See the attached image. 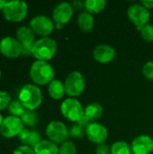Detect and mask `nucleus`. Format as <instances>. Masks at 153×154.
I'll return each instance as SVG.
<instances>
[{"instance_id":"a878e982","label":"nucleus","mask_w":153,"mask_h":154,"mask_svg":"<svg viewBox=\"0 0 153 154\" xmlns=\"http://www.w3.org/2000/svg\"><path fill=\"white\" fill-rule=\"evenodd\" d=\"M69 136H71L72 138L80 139V138H83L84 135L86 134V127L78 124H76L70 127V129L69 130Z\"/></svg>"},{"instance_id":"9d476101","label":"nucleus","mask_w":153,"mask_h":154,"mask_svg":"<svg viewBox=\"0 0 153 154\" xmlns=\"http://www.w3.org/2000/svg\"><path fill=\"white\" fill-rule=\"evenodd\" d=\"M16 40L22 45V54L29 56L32 54V46L35 42V35L31 27L21 26L16 31Z\"/></svg>"},{"instance_id":"2f4dec72","label":"nucleus","mask_w":153,"mask_h":154,"mask_svg":"<svg viewBox=\"0 0 153 154\" xmlns=\"http://www.w3.org/2000/svg\"><path fill=\"white\" fill-rule=\"evenodd\" d=\"M96 154H111L110 153V149L109 147L105 144H98L96 148Z\"/></svg>"},{"instance_id":"4468645a","label":"nucleus","mask_w":153,"mask_h":154,"mask_svg":"<svg viewBox=\"0 0 153 154\" xmlns=\"http://www.w3.org/2000/svg\"><path fill=\"white\" fill-rule=\"evenodd\" d=\"M86 134L90 142L98 145L105 143L106 140L107 139L108 133L104 125L94 122L90 123L86 127Z\"/></svg>"},{"instance_id":"5701e85b","label":"nucleus","mask_w":153,"mask_h":154,"mask_svg":"<svg viewBox=\"0 0 153 154\" xmlns=\"http://www.w3.org/2000/svg\"><path fill=\"white\" fill-rule=\"evenodd\" d=\"M131 152H132L131 146L126 142H123V141H119L113 143L110 148L111 154H131Z\"/></svg>"},{"instance_id":"1a4fd4ad","label":"nucleus","mask_w":153,"mask_h":154,"mask_svg":"<svg viewBox=\"0 0 153 154\" xmlns=\"http://www.w3.org/2000/svg\"><path fill=\"white\" fill-rule=\"evenodd\" d=\"M23 129V124L20 117L8 116L4 118L0 126V134L5 138H13L18 136Z\"/></svg>"},{"instance_id":"6e6552de","label":"nucleus","mask_w":153,"mask_h":154,"mask_svg":"<svg viewBox=\"0 0 153 154\" xmlns=\"http://www.w3.org/2000/svg\"><path fill=\"white\" fill-rule=\"evenodd\" d=\"M46 134L50 141L54 143H63L69 136L67 126L60 121H51L46 128Z\"/></svg>"},{"instance_id":"2eb2a0df","label":"nucleus","mask_w":153,"mask_h":154,"mask_svg":"<svg viewBox=\"0 0 153 154\" xmlns=\"http://www.w3.org/2000/svg\"><path fill=\"white\" fill-rule=\"evenodd\" d=\"M133 154H151L153 152V140L149 135L137 136L131 144Z\"/></svg>"},{"instance_id":"ddd939ff","label":"nucleus","mask_w":153,"mask_h":154,"mask_svg":"<svg viewBox=\"0 0 153 154\" xmlns=\"http://www.w3.org/2000/svg\"><path fill=\"white\" fill-rule=\"evenodd\" d=\"M0 51L9 59H16L22 54V45L16 39L7 36L0 42Z\"/></svg>"},{"instance_id":"7c9ffc66","label":"nucleus","mask_w":153,"mask_h":154,"mask_svg":"<svg viewBox=\"0 0 153 154\" xmlns=\"http://www.w3.org/2000/svg\"><path fill=\"white\" fill-rule=\"evenodd\" d=\"M13 154H35V152L32 148L27 145H21L14 150Z\"/></svg>"},{"instance_id":"c9c22d12","label":"nucleus","mask_w":153,"mask_h":154,"mask_svg":"<svg viewBox=\"0 0 153 154\" xmlns=\"http://www.w3.org/2000/svg\"><path fill=\"white\" fill-rule=\"evenodd\" d=\"M3 120H4V118H3L2 115L0 114V126H1V125H2V123H3Z\"/></svg>"},{"instance_id":"c85d7f7f","label":"nucleus","mask_w":153,"mask_h":154,"mask_svg":"<svg viewBox=\"0 0 153 154\" xmlns=\"http://www.w3.org/2000/svg\"><path fill=\"white\" fill-rule=\"evenodd\" d=\"M11 103V97L5 91H0V111L8 107Z\"/></svg>"},{"instance_id":"f3484780","label":"nucleus","mask_w":153,"mask_h":154,"mask_svg":"<svg viewBox=\"0 0 153 154\" xmlns=\"http://www.w3.org/2000/svg\"><path fill=\"white\" fill-rule=\"evenodd\" d=\"M18 138L23 145H27L32 149L41 142V136L37 131L25 128H23L19 134Z\"/></svg>"},{"instance_id":"f8f14e48","label":"nucleus","mask_w":153,"mask_h":154,"mask_svg":"<svg viewBox=\"0 0 153 154\" xmlns=\"http://www.w3.org/2000/svg\"><path fill=\"white\" fill-rule=\"evenodd\" d=\"M73 16V7L69 3L62 2L56 5L53 10L52 17L56 23V27L61 29L63 24L69 23Z\"/></svg>"},{"instance_id":"c756f323","label":"nucleus","mask_w":153,"mask_h":154,"mask_svg":"<svg viewBox=\"0 0 153 154\" xmlns=\"http://www.w3.org/2000/svg\"><path fill=\"white\" fill-rule=\"evenodd\" d=\"M142 74L147 79L153 80V61H148L144 64L142 68Z\"/></svg>"},{"instance_id":"bb28decb","label":"nucleus","mask_w":153,"mask_h":154,"mask_svg":"<svg viewBox=\"0 0 153 154\" xmlns=\"http://www.w3.org/2000/svg\"><path fill=\"white\" fill-rule=\"evenodd\" d=\"M76 152L77 150L74 143L69 141L63 143L59 148V154H76Z\"/></svg>"},{"instance_id":"cd10ccee","label":"nucleus","mask_w":153,"mask_h":154,"mask_svg":"<svg viewBox=\"0 0 153 154\" xmlns=\"http://www.w3.org/2000/svg\"><path fill=\"white\" fill-rule=\"evenodd\" d=\"M141 35L144 41L149 42H153V25L146 24L141 30Z\"/></svg>"},{"instance_id":"f03ea898","label":"nucleus","mask_w":153,"mask_h":154,"mask_svg":"<svg viewBox=\"0 0 153 154\" xmlns=\"http://www.w3.org/2000/svg\"><path fill=\"white\" fill-rule=\"evenodd\" d=\"M19 101L27 110L34 111L42 101V94L39 87L32 84L23 86L19 92Z\"/></svg>"},{"instance_id":"dca6fc26","label":"nucleus","mask_w":153,"mask_h":154,"mask_svg":"<svg viewBox=\"0 0 153 154\" xmlns=\"http://www.w3.org/2000/svg\"><path fill=\"white\" fill-rule=\"evenodd\" d=\"M93 57L100 63H108L115 59V51L113 47L106 44L98 45L93 51Z\"/></svg>"},{"instance_id":"b1692460","label":"nucleus","mask_w":153,"mask_h":154,"mask_svg":"<svg viewBox=\"0 0 153 154\" xmlns=\"http://www.w3.org/2000/svg\"><path fill=\"white\" fill-rule=\"evenodd\" d=\"M23 125L33 127L38 124V116L34 111L32 110H25L23 115L20 117Z\"/></svg>"},{"instance_id":"aec40b11","label":"nucleus","mask_w":153,"mask_h":154,"mask_svg":"<svg viewBox=\"0 0 153 154\" xmlns=\"http://www.w3.org/2000/svg\"><path fill=\"white\" fill-rule=\"evenodd\" d=\"M48 92L49 95L51 98L53 99H60L63 97L65 95V87L64 84L58 80V79H53L50 84L48 88Z\"/></svg>"},{"instance_id":"72a5a7b5","label":"nucleus","mask_w":153,"mask_h":154,"mask_svg":"<svg viewBox=\"0 0 153 154\" xmlns=\"http://www.w3.org/2000/svg\"><path fill=\"white\" fill-rule=\"evenodd\" d=\"M141 3L147 9H151V8H153V0H142Z\"/></svg>"},{"instance_id":"4be33fe9","label":"nucleus","mask_w":153,"mask_h":154,"mask_svg":"<svg viewBox=\"0 0 153 154\" xmlns=\"http://www.w3.org/2000/svg\"><path fill=\"white\" fill-rule=\"evenodd\" d=\"M106 2L105 0H86L85 8L89 14H97L103 11L106 7Z\"/></svg>"},{"instance_id":"423d86ee","label":"nucleus","mask_w":153,"mask_h":154,"mask_svg":"<svg viewBox=\"0 0 153 154\" xmlns=\"http://www.w3.org/2000/svg\"><path fill=\"white\" fill-rule=\"evenodd\" d=\"M84 110L80 102L72 97L65 99L60 106V111L63 116L68 120L76 123L84 116Z\"/></svg>"},{"instance_id":"39448f33","label":"nucleus","mask_w":153,"mask_h":154,"mask_svg":"<svg viewBox=\"0 0 153 154\" xmlns=\"http://www.w3.org/2000/svg\"><path fill=\"white\" fill-rule=\"evenodd\" d=\"M85 86L86 83H85L84 77L78 71L70 72L64 82L66 94L71 97L72 98L76 97H79L83 93L85 89Z\"/></svg>"},{"instance_id":"393cba45","label":"nucleus","mask_w":153,"mask_h":154,"mask_svg":"<svg viewBox=\"0 0 153 154\" xmlns=\"http://www.w3.org/2000/svg\"><path fill=\"white\" fill-rule=\"evenodd\" d=\"M25 107L23 106V104L19 100H14L11 101L9 106H8V111L13 116L16 117H21L23 113L25 112Z\"/></svg>"},{"instance_id":"0eeeda50","label":"nucleus","mask_w":153,"mask_h":154,"mask_svg":"<svg viewBox=\"0 0 153 154\" xmlns=\"http://www.w3.org/2000/svg\"><path fill=\"white\" fill-rule=\"evenodd\" d=\"M127 15L129 20L136 26L137 30L141 31L148 22L150 21L151 14L147 8H145L142 5L135 4L129 7Z\"/></svg>"},{"instance_id":"473e14b6","label":"nucleus","mask_w":153,"mask_h":154,"mask_svg":"<svg viewBox=\"0 0 153 154\" xmlns=\"http://www.w3.org/2000/svg\"><path fill=\"white\" fill-rule=\"evenodd\" d=\"M72 7L76 8L78 10L85 8V2H81V1H74L72 4Z\"/></svg>"},{"instance_id":"f257e3e1","label":"nucleus","mask_w":153,"mask_h":154,"mask_svg":"<svg viewBox=\"0 0 153 154\" xmlns=\"http://www.w3.org/2000/svg\"><path fill=\"white\" fill-rule=\"evenodd\" d=\"M30 77L35 84L44 86L53 80L54 69L47 61L36 60L31 66Z\"/></svg>"},{"instance_id":"7ed1b4c3","label":"nucleus","mask_w":153,"mask_h":154,"mask_svg":"<svg viewBox=\"0 0 153 154\" xmlns=\"http://www.w3.org/2000/svg\"><path fill=\"white\" fill-rule=\"evenodd\" d=\"M57 51V42L49 37H43L35 41L32 54L37 60L47 61L53 58Z\"/></svg>"},{"instance_id":"6ab92c4d","label":"nucleus","mask_w":153,"mask_h":154,"mask_svg":"<svg viewBox=\"0 0 153 154\" xmlns=\"http://www.w3.org/2000/svg\"><path fill=\"white\" fill-rule=\"evenodd\" d=\"M103 114V106L96 102L89 104L84 110V116L89 121V123H94L96 120L100 118Z\"/></svg>"},{"instance_id":"412c9836","label":"nucleus","mask_w":153,"mask_h":154,"mask_svg":"<svg viewBox=\"0 0 153 154\" xmlns=\"http://www.w3.org/2000/svg\"><path fill=\"white\" fill-rule=\"evenodd\" d=\"M78 24L79 28L84 32H90L94 28L95 20L91 14L87 12L81 13L78 17Z\"/></svg>"},{"instance_id":"a211bd4d","label":"nucleus","mask_w":153,"mask_h":154,"mask_svg":"<svg viewBox=\"0 0 153 154\" xmlns=\"http://www.w3.org/2000/svg\"><path fill=\"white\" fill-rule=\"evenodd\" d=\"M35 154H59V147L50 140L41 141L34 148Z\"/></svg>"},{"instance_id":"f704fd0d","label":"nucleus","mask_w":153,"mask_h":154,"mask_svg":"<svg viewBox=\"0 0 153 154\" xmlns=\"http://www.w3.org/2000/svg\"><path fill=\"white\" fill-rule=\"evenodd\" d=\"M6 3H7V1H2V0H0V11L1 10L3 11V9H4L5 5H6Z\"/></svg>"},{"instance_id":"9b49d317","label":"nucleus","mask_w":153,"mask_h":154,"mask_svg":"<svg viewBox=\"0 0 153 154\" xmlns=\"http://www.w3.org/2000/svg\"><path fill=\"white\" fill-rule=\"evenodd\" d=\"M30 26L34 33L43 37H47L54 30L53 21L46 15H37L33 17L31 20Z\"/></svg>"},{"instance_id":"e433bc0d","label":"nucleus","mask_w":153,"mask_h":154,"mask_svg":"<svg viewBox=\"0 0 153 154\" xmlns=\"http://www.w3.org/2000/svg\"><path fill=\"white\" fill-rule=\"evenodd\" d=\"M0 78H1V70H0Z\"/></svg>"},{"instance_id":"20e7f679","label":"nucleus","mask_w":153,"mask_h":154,"mask_svg":"<svg viewBox=\"0 0 153 154\" xmlns=\"http://www.w3.org/2000/svg\"><path fill=\"white\" fill-rule=\"evenodd\" d=\"M28 13V5L24 1H7L3 9V14L5 18L13 23H18L23 21Z\"/></svg>"}]
</instances>
